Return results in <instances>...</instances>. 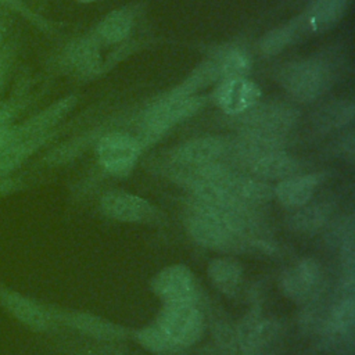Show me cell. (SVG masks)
<instances>
[{"mask_svg": "<svg viewBox=\"0 0 355 355\" xmlns=\"http://www.w3.org/2000/svg\"><path fill=\"white\" fill-rule=\"evenodd\" d=\"M320 280V268L315 259L306 258L288 269L282 279V290L293 301L309 300Z\"/></svg>", "mask_w": 355, "mask_h": 355, "instance_id": "9a60e30c", "label": "cell"}, {"mask_svg": "<svg viewBox=\"0 0 355 355\" xmlns=\"http://www.w3.org/2000/svg\"><path fill=\"white\" fill-rule=\"evenodd\" d=\"M136 340L140 343L141 347L151 352L157 354H166L171 352L172 348L164 334L158 330L155 324H150L136 331Z\"/></svg>", "mask_w": 355, "mask_h": 355, "instance_id": "83f0119b", "label": "cell"}, {"mask_svg": "<svg viewBox=\"0 0 355 355\" xmlns=\"http://www.w3.org/2000/svg\"><path fill=\"white\" fill-rule=\"evenodd\" d=\"M227 154V143L219 137H198L189 140L171 153V161L178 171L219 162Z\"/></svg>", "mask_w": 355, "mask_h": 355, "instance_id": "4fadbf2b", "label": "cell"}, {"mask_svg": "<svg viewBox=\"0 0 355 355\" xmlns=\"http://www.w3.org/2000/svg\"><path fill=\"white\" fill-rule=\"evenodd\" d=\"M132 29V15L126 10H115L108 14L97 28V37L103 43L122 42Z\"/></svg>", "mask_w": 355, "mask_h": 355, "instance_id": "cb8c5ba5", "label": "cell"}, {"mask_svg": "<svg viewBox=\"0 0 355 355\" xmlns=\"http://www.w3.org/2000/svg\"><path fill=\"white\" fill-rule=\"evenodd\" d=\"M0 308L33 333H53L58 329L50 308L0 280Z\"/></svg>", "mask_w": 355, "mask_h": 355, "instance_id": "8992f818", "label": "cell"}, {"mask_svg": "<svg viewBox=\"0 0 355 355\" xmlns=\"http://www.w3.org/2000/svg\"><path fill=\"white\" fill-rule=\"evenodd\" d=\"M207 273L212 284L226 295H236L243 280L241 265L229 257L214 258L209 261Z\"/></svg>", "mask_w": 355, "mask_h": 355, "instance_id": "d6986e66", "label": "cell"}, {"mask_svg": "<svg viewBox=\"0 0 355 355\" xmlns=\"http://www.w3.org/2000/svg\"><path fill=\"white\" fill-rule=\"evenodd\" d=\"M219 69L220 79L247 78L251 69V58L248 53L239 46H227L219 49L212 58Z\"/></svg>", "mask_w": 355, "mask_h": 355, "instance_id": "ffe728a7", "label": "cell"}, {"mask_svg": "<svg viewBox=\"0 0 355 355\" xmlns=\"http://www.w3.org/2000/svg\"><path fill=\"white\" fill-rule=\"evenodd\" d=\"M58 135V130H50L43 135L21 137L14 123V136L0 148V179L14 176L17 171L44 146L50 144Z\"/></svg>", "mask_w": 355, "mask_h": 355, "instance_id": "7c38bea8", "label": "cell"}, {"mask_svg": "<svg viewBox=\"0 0 355 355\" xmlns=\"http://www.w3.org/2000/svg\"><path fill=\"white\" fill-rule=\"evenodd\" d=\"M18 55L19 40L14 33V36L7 42V44L0 51V98H3V94L12 78Z\"/></svg>", "mask_w": 355, "mask_h": 355, "instance_id": "4316f807", "label": "cell"}, {"mask_svg": "<svg viewBox=\"0 0 355 355\" xmlns=\"http://www.w3.org/2000/svg\"><path fill=\"white\" fill-rule=\"evenodd\" d=\"M252 226L254 219L250 209L198 200L191 205L187 218V229L194 241L214 250L243 245L252 233Z\"/></svg>", "mask_w": 355, "mask_h": 355, "instance_id": "6da1fadb", "label": "cell"}, {"mask_svg": "<svg viewBox=\"0 0 355 355\" xmlns=\"http://www.w3.org/2000/svg\"><path fill=\"white\" fill-rule=\"evenodd\" d=\"M355 107L352 101H334L320 107L312 116L316 129L322 132L343 128L354 119Z\"/></svg>", "mask_w": 355, "mask_h": 355, "instance_id": "7402d4cb", "label": "cell"}, {"mask_svg": "<svg viewBox=\"0 0 355 355\" xmlns=\"http://www.w3.org/2000/svg\"><path fill=\"white\" fill-rule=\"evenodd\" d=\"M300 168V162L284 150L268 153L247 165V169L251 172V175L258 179L280 180L297 175Z\"/></svg>", "mask_w": 355, "mask_h": 355, "instance_id": "ac0fdd59", "label": "cell"}, {"mask_svg": "<svg viewBox=\"0 0 355 355\" xmlns=\"http://www.w3.org/2000/svg\"><path fill=\"white\" fill-rule=\"evenodd\" d=\"M0 8L8 11L14 17H19L36 29H40L43 32H51L53 25L51 22L44 18L42 14L36 12L26 0H0Z\"/></svg>", "mask_w": 355, "mask_h": 355, "instance_id": "484cf974", "label": "cell"}, {"mask_svg": "<svg viewBox=\"0 0 355 355\" xmlns=\"http://www.w3.org/2000/svg\"><path fill=\"white\" fill-rule=\"evenodd\" d=\"M154 324L164 334L172 351L193 345L204 333L205 322L196 304L164 305Z\"/></svg>", "mask_w": 355, "mask_h": 355, "instance_id": "277c9868", "label": "cell"}, {"mask_svg": "<svg viewBox=\"0 0 355 355\" xmlns=\"http://www.w3.org/2000/svg\"><path fill=\"white\" fill-rule=\"evenodd\" d=\"M300 112L284 103L255 104L245 112L233 116L240 133H257L284 137L297 123Z\"/></svg>", "mask_w": 355, "mask_h": 355, "instance_id": "5b68a950", "label": "cell"}, {"mask_svg": "<svg viewBox=\"0 0 355 355\" xmlns=\"http://www.w3.org/2000/svg\"><path fill=\"white\" fill-rule=\"evenodd\" d=\"M49 308L58 327L64 326L83 336L105 341L122 340L128 336V330L123 326L93 313L75 309H64L54 305H49Z\"/></svg>", "mask_w": 355, "mask_h": 355, "instance_id": "ba28073f", "label": "cell"}, {"mask_svg": "<svg viewBox=\"0 0 355 355\" xmlns=\"http://www.w3.org/2000/svg\"><path fill=\"white\" fill-rule=\"evenodd\" d=\"M320 180V173L294 175L280 180L275 189V194L282 205L287 208H300L312 200Z\"/></svg>", "mask_w": 355, "mask_h": 355, "instance_id": "e0dca14e", "label": "cell"}, {"mask_svg": "<svg viewBox=\"0 0 355 355\" xmlns=\"http://www.w3.org/2000/svg\"><path fill=\"white\" fill-rule=\"evenodd\" d=\"M14 15L0 8V51L14 36Z\"/></svg>", "mask_w": 355, "mask_h": 355, "instance_id": "1f68e13d", "label": "cell"}, {"mask_svg": "<svg viewBox=\"0 0 355 355\" xmlns=\"http://www.w3.org/2000/svg\"><path fill=\"white\" fill-rule=\"evenodd\" d=\"M290 219L291 229L297 232H313L320 227L329 216V207L326 204H313L308 207H300Z\"/></svg>", "mask_w": 355, "mask_h": 355, "instance_id": "d4e9b609", "label": "cell"}, {"mask_svg": "<svg viewBox=\"0 0 355 355\" xmlns=\"http://www.w3.org/2000/svg\"><path fill=\"white\" fill-rule=\"evenodd\" d=\"M140 153L141 144L139 140L122 132L103 135L96 144L100 165L115 176H126L135 168Z\"/></svg>", "mask_w": 355, "mask_h": 355, "instance_id": "52a82bcc", "label": "cell"}, {"mask_svg": "<svg viewBox=\"0 0 355 355\" xmlns=\"http://www.w3.org/2000/svg\"><path fill=\"white\" fill-rule=\"evenodd\" d=\"M220 79L219 69L216 62L211 58L208 61H204L200 64L184 82H182L179 86H176L173 90H171V94L184 97V96H194L197 90H201L202 87H207L208 85L216 82Z\"/></svg>", "mask_w": 355, "mask_h": 355, "instance_id": "603a6c76", "label": "cell"}, {"mask_svg": "<svg viewBox=\"0 0 355 355\" xmlns=\"http://www.w3.org/2000/svg\"><path fill=\"white\" fill-rule=\"evenodd\" d=\"M354 301L351 298L338 304L331 313V329L337 333H347L354 324Z\"/></svg>", "mask_w": 355, "mask_h": 355, "instance_id": "f1b7e54d", "label": "cell"}, {"mask_svg": "<svg viewBox=\"0 0 355 355\" xmlns=\"http://www.w3.org/2000/svg\"><path fill=\"white\" fill-rule=\"evenodd\" d=\"M151 288L164 305L196 304L197 300L196 279L184 265H171L159 270L153 277Z\"/></svg>", "mask_w": 355, "mask_h": 355, "instance_id": "9c48e42d", "label": "cell"}, {"mask_svg": "<svg viewBox=\"0 0 355 355\" xmlns=\"http://www.w3.org/2000/svg\"><path fill=\"white\" fill-rule=\"evenodd\" d=\"M216 337H218L220 351H223L225 355H241L239 343H237V337L233 336L232 331H229L227 329H223L220 326L219 330H216Z\"/></svg>", "mask_w": 355, "mask_h": 355, "instance_id": "f546056e", "label": "cell"}, {"mask_svg": "<svg viewBox=\"0 0 355 355\" xmlns=\"http://www.w3.org/2000/svg\"><path fill=\"white\" fill-rule=\"evenodd\" d=\"M351 0H311L308 8L298 15L305 32H323L334 26L345 14Z\"/></svg>", "mask_w": 355, "mask_h": 355, "instance_id": "2e32d148", "label": "cell"}, {"mask_svg": "<svg viewBox=\"0 0 355 355\" xmlns=\"http://www.w3.org/2000/svg\"><path fill=\"white\" fill-rule=\"evenodd\" d=\"M305 29L300 21V18H294L287 24L277 26L262 36L259 40V49L265 55H273L280 53L287 46L297 42L302 35H305Z\"/></svg>", "mask_w": 355, "mask_h": 355, "instance_id": "44dd1931", "label": "cell"}, {"mask_svg": "<svg viewBox=\"0 0 355 355\" xmlns=\"http://www.w3.org/2000/svg\"><path fill=\"white\" fill-rule=\"evenodd\" d=\"M236 337L241 355H276L280 343L277 326L258 313L241 320Z\"/></svg>", "mask_w": 355, "mask_h": 355, "instance_id": "30bf717a", "label": "cell"}, {"mask_svg": "<svg viewBox=\"0 0 355 355\" xmlns=\"http://www.w3.org/2000/svg\"><path fill=\"white\" fill-rule=\"evenodd\" d=\"M261 87L247 78H229L219 80L212 92V100L225 114L240 115L261 100Z\"/></svg>", "mask_w": 355, "mask_h": 355, "instance_id": "8fae6325", "label": "cell"}, {"mask_svg": "<svg viewBox=\"0 0 355 355\" xmlns=\"http://www.w3.org/2000/svg\"><path fill=\"white\" fill-rule=\"evenodd\" d=\"M26 186H28L26 178L21 175H14L6 179H0V200L24 190Z\"/></svg>", "mask_w": 355, "mask_h": 355, "instance_id": "4dcf8cb0", "label": "cell"}, {"mask_svg": "<svg viewBox=\"0 0 355 355\" xmlns=\"http://www.w3.org/2000/svg\"><path fill=\"white\" fill-rule=\"evenodd\" d=\"M79 3H93V1H96V0H78Z\"/></svg>", "mask_w": 355, "mask_h": 355, "instance_id": "d6a6232c", "label": "cell"}, {"mask_svg": "<svg viewBox=\"0 0 355 355\" xmlns=\"http://www.w3.org/2000/svg\"><path fill=\"white\" fill-rule=\"evenodd\" d=\"M333 65L319 57L293 61L280 68L277 79L291 97L308 103L320 97L333 83Z\"/></svg>", "mask_w": 355, "mask_h": 355, "instance_id": "7a4b0ae2", "label": "cell"}, {"mask_svg": "<svg viewBox=\"0 0 355 355\" xmlns=\"http://www.w3.org/2000/svg\"><path fill=\"white\" fill-rule=\"evenodd\" d=\"M205 104V98L200 96L179 97L175 94H165L158 101L151 104L143 114L139 143L147 146L159 139L176 123L194 115Z\"/></svg>", "mask_w": 355, "mask_h": 355, "instance_id": "3957f363", "label": "cell"}, {"mask_svg": "<svg viewBox=\"0 0 355 355\" xmlns=\"http://www.w3.org/2000/svg\"><path fill=\"white\" fill-rule=\"evenodd\" d=\"M100 207L108 218L128 223L148 222L155 215L154 207L146 198L121 190L104 194Z\"/></svg>", "mask_w": 355, "mask_h": 355, "instance_id": "5bb4252c", "label": "cell"}]
</instances>
